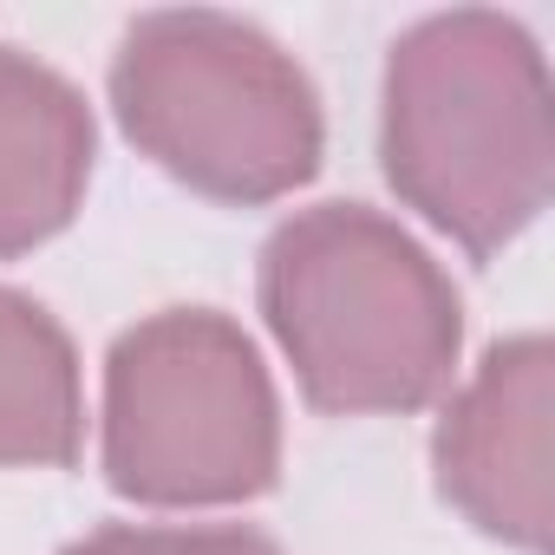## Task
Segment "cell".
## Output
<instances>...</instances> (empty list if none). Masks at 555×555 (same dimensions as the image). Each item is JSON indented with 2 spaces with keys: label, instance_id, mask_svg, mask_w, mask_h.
I'll return each instance as SVG.
<instances>
[{
  "label": "cell",
  "instance_id": "5b68a950",
  "mask_svg": "<svg viewBox=\"0 0 555 555\" xmlns=\"http://www.w3.org/2000/svg\"><path fill=\"white\" fill-rule=\"evenodd\" d=\"M548 392L555 353L542 334L496 340L470 386L444 405L431 464L444 503H457L483 535L542 555L548 548Z\"/></svg>",
  "mask_w": 555,
  "mask_h": 555
},
{
  "label": "cell",
  "instance_id": "ba28073f",
  "mask_svg": "<svg viewBox=\"0 0 555 555\" xmlns=\"http://www.w3.org/2000/svg\"><path fill=\"white\" fill-rule=\"evenodd\" d=\"M66 555H282L261 529L222 522V529H177V522H112L73 542Z\"/></svg>",
  "mask_w": 555,
  "mask_h": 555
},
{
  "label": "cell",
  "instance_id": "8992f818",
  "mask_svg": "<svg viewBox=\"0 0 555 555\" xmlns=\"http://www.w3.org/2000/svg\"><path fill=\"white\" fill-rule=\"evenodd\" d=\"M92 177V112L34 53L0 47V255L60 235Z\"/></svg>",
  "mask_w": 555,
  "mask_h": 555
},
{
  "label": "cell",
  "instance_id": "3957f363",
  "mask_svg": "<svg viewBox=\"0 0 555 555\" xmlns=\"http://www.w3.org/2000/svg\"><path fill=\"white\" fill-rule=\"evenodd\" d=\"M125 138L209 203H274L321 170L308 73L235 14H144L112 60Z\"/></svg>",
  "mask_w": 555,
  "mask_h": 555
},
{
  "label": "cell",
  "instance_id": "52a82bcc",
  "mask_svg": "<svg viewBox=\"0 0 555 555\" xmlns=\"http://www.w3.org/2000/svg\"><path fill=\"white\" fill-rule=\"evenodd\" d=\"M86 392L66 327L0 288V470H60L79 457Z\"/></svg>",
  "mask_w": 555,
  "mask_h": 555
},
{
  "label": "cell",
  "instance_id": "7a4b0ae2",
  "mask_svg": "<svg viewBox=\"0 0 555 555\" xmlns=\"http://www.w3.org/2000/svg\"><path fill=\"white\" fill-rule=\"evenodd\" d=\"M261 314L314 412H418L451 386L464 301L379 209L321 203L261 248Z\"/></svg>",
  "mask_w": 555,
  "mask_h": 555
},
{
  "label": "cell",
  "instance_id": "277c9868",
  "mask_svg": "<svg viewBox=\"0 0 555 555\" xmlns=\"http://www.w3.org/2000/svg\"><path fill=\"white\" fill-rule=\"evenodd\" d=\"M282 477V405L255 340L216 308H170L105 360V483L151 509H222Z\"/></svg>",
  "mask_w": 555,
  "mask_h": 555
},
{
  "label": "cell",
  "instance_id": "6da1fadb",
  "mask_svg": "<svg viewBox=\"0 0 555 555\" xmlns=\"http://www.w3.org/2000/svg\"><path fill=\"white\" fill-rule=\"evenodd\" d=\"M386 183L464 255L509 248L548 203V66L509 14H431L386 60Z\"/></svg>",
  "mask_w": 555,
  "mask_h": 555
}]
</instances>
